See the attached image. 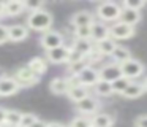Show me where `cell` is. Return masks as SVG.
Wrapping results in <instances>:
<instances>
[{"mask_svg": "<svg viewBox=\"0 0 147 127\" xmlns=\"http://www.w3.org/2000/svg\"><path fill=\"white\" fill-rule=\"evenodd\" d=\"M52 24H54V18L52 14L48 11V10L41 8V10H36V11L29 13L27 16V29H32L35 32H48L52 29Z\"/></svg>", "mask_w": 147, "mask_h": 127, "instance_id": "1", "label": "cell"}, {"mask_svg": "<svg viewBox=\"0 0 147 127\" xmlns=\"http://www.w3.org/2000/svg\"><path fill=\"white\" fill-rule=\"evenodd\" d=\"M96 16L98 21L101 22H115L120 19V13H122V6L120 3L115 2H103L96 6Z\"/></svg>", "mask_w": 147, "mask_h": 127, "instance_id": "2", "label": "cell"}, {"mask_svg": "<svg viewBox=\"0 0 147 127\" xmlns=\"http://www.w3.org/2000/svg\"><path fill=\"white\" fill-rule=\"evenodd\" d=\"M100 107H101L100 100L96 97H93L92 94H89L87 97H84L82 100H79V102L74 103V110H76L81 116H87V117L98 113Z\"/></svg>", "mask_w": 147, "mask_h": 127, "instance_id": "3", "label": "cell"}, {"mask_svg": "<svg viewBox=\"0 0 147 127\" xmlns=\"http://www.w3.org/2000/svg\"><path fill=\"white\" fill-rule=\"evenodd\" d=\"M71 79H73L76 84H81V86H84V87H93V86L100 81L98 70L92 65H86L74 78H71Z\"/></svg>", "mask_w": 147, "mask_h": 127, "instance_id": "4", "label": "cell"}, {"mask_svg": "<svg viewBox=\"0 0 147 127\" xmlns=\"http://www.w3.org/2000/svg\"><path fill=\"white\" fill-rule=\"evenodd\" d=\"M120 72H122V76H125V78L133 81L134 78H139V76L146 72V65H144L139 59L131 57L127 62L120 64Z\"/></svg>", "mask_w": 147, "mask_h": 127, "instance_id": "5", "label": "cell"}, {"mask_svg": "<svg viewBox=\"0 0 147 127\" xmlns=\"http://www.w3.org/2000/svg\"><path fill=\"white\" fill-rule=\"evenodd\" d=\"M134 33H136V30H134L133 25L125 24V22H122V21H115L114 24L109 27V37H111L114 41L128 40V38H131Z\"/></svg>", "mask_w": 147, "mask_h": 127, "instance_id": "6", "label": "cell"}, {"mask_svg": "<svg viewBox=\"0 0 147 127\" xmlns=\"http://www.w3.org/2000/svg\"><path fill=\"white\" fill-rule=\"evenodd\" d=\"M40 44H41L46 51H49V49H54V48H59V46H62V44H65V38L60 32L51 29V30L45 32V33L41 35Z\"/></svg>", "mask_w": 147, "mask_h": 127, "instance_id": "7", "label": "cell"}, {"mask_svg": "<svg viewBox=\"0 0 147 127\" xmlns=\"http://www.w3.org/2000/svg\"><path fill=\"white\" fill-rule=\"evenodd\" d=\"M13 78L18 81V84H19L21 87L35 86V84H38V81H40V76H36L29 67H19V68L14 72Z\"/></svg>", "mask_w": 147, "mask_h": 127, "instance_id": "8", "label": "cell"}, {"mask_svg": "<svg viewBox=\"0 0 147 127\" xmlns=\"http://www.w3.org/2000/svg\"><path fill=\"white\" fill-rule=\"evenodd\" d=\"M70 54H71L70 46L62 44V46H59V48L46 51L45 59L48 60V64H65V62L70 60Z\"/></svg>", "mask_w": 147, "mask_h": 127, "instance_id": "9", "label": "cell"}, {"mask_svg": "<svg viewBox=\"0 0 147 127\" xmlns=\"http://www.w3.org/2000/svg\"><path fill=\"white\" fill-rule=\"evenodd\" d=\"M98 76L101 81H106V83H114L117 81L119 78H122V72H120V65L119 64H105L101 68L98 70Z\"/></svg>", "mask_w": 147, "mask_h": 127, "instance_id": "10", "label": "cell"}, {"mask_svg": "<svg viewBox=\"0 0 147 127\" xmlns=\"http://www.w3.org/2000/svg\"><path fill=\"white\" fill-rule=\"evenodd\" d=\"M105 38H109V25L95 19L90 25V41L95 44L98 41L105 40Z\"/></svg>", "mask_w": 147, "mask_h": 127, "instance_id": "11", "label": "cell"}, {"mask_svg": "<svg viewBox=\"0 0 147 127\" xmlns=\"http://www.w3.org/2000/svg\"><path fill=\"white\" fill-rule=\"evenodd\" d=\"M21 91V86L18 84V81L13 78V76H2L0 78V97H10V95H14Z\"/></svg>", "mask_w": 147, "mask_h": 127, "instance_id": "12", "label": "cell"}, {"mask_svg": "<svg viewBox=\"0 0 147 127\" xmlns=\"http://www.w3.org/2000/svg\"><path fill=\"white\" fill-rule=\"evenodd\" d=\"M95 21V14L87 10H81V11H76L73 16H71L70 22L74 29L76 27H90L92 22Z\"/></svg>", "mask_w": 147, "mask_h": 127, "instance_id": "13", "label": "cell"}, {"mask_svg": "<svg viewBox=\"0 0 147 127\" xmlns=\"http://www.w3.org/2000/svg\"><path fill=\"white\" fill-rule=\"evenodd\" d=\"M7 32H8V41L13 43H19L24 41L29 37V29L24 24H13V25H7Z\"/></svg>", "mask_w": 147, "mask_h": 127, "instance_id": "14", "label": "cell"}, {"mask_svg": "<svg viewBox=\"0 0 147 127\" xmlns=\"http://www.w3.org/2000/svg\"><path fill=\"white\" fill-rule=\"evenodd\" d=\"M71 86V78H65V76H57L49 83V89L52 94L55 95H65Z\"/></svg>", "mask_w": 147, "mask_h": 127, "instance_id": "15", "label": "cell"}, {"mask_svg": "<svg viewBox=\"0 0 147 127\" xmlns=\"http://www.w3.org/2000/svg\"><path fill=\"white\" fill-rule=\"evenodd\" d=\"M70 49L73 51V53L79 54L82 59H86V57L93 51V43L90 40H79V38H74V41L70 46Z\"/></svg>", "mask_w": 147, "mask_h": 127, "instance_id": "16", "label": "cell"}, {"mask_svg": "<svg viewBox=\"0 0 147 127\" xmlns=\"http://www.w3.org/2000/svg\"><path fill=\"white\" fill-rule=\"evenodd\" d=\"M115 46H117V41H114L109 37V38H105V40L95 43L93 44V49H95V53L98 54L100 57H103V56H111L112 51L115 49Z\"/></svg>", "mask_w": 147, "mask_h": 127, "instance_id": "17", "label": "cell"}, {"mask_svg": "<svg viewBox=\"0 0 147 127\" xmlns=\"http://www.w3.org/2000/svg\"><path fill=\"white\" fill-rule=\"evenodd\" d=\"M89 94H90L89 87H84V86H81V84H76V83L71 79V86H70V89H68V92H67V97L70 98V100H73L74 103H76V102L82 100L84 97H87Z\"/></svg>", "mask_w": 147, "mask_h": 127, "instance_id": "18", "label": "cell"}, {"mask_svg": "<svg viewBox=\"0 0 147 127\" xmlns=\"http://www.w3.org/2000/svg\"><path fill=\"white\" fill-rule=\"evenodd\" d=\"M90 122H92V127H112L115 119L109 113H96L90 117Z\"/></svg>", "mask_w": 147, "mask_h": 127, "instance_id": "19", "label": "cell"}, {"mask_svg": "<svg viewBox=\"0 0 147 127\" xmlns=\"http://www.w3.org/2000/svg\"><path fill=\"white\" fill-rule=\"evenodd\" d=\"M27 67H29L36 76H40V75L48 72V60L41 56H36V57H33V59L29 60V65Z\"/></svg>", "mask_w": 147, "mask_h": 127, "instance_id": "20", "label": "cell"}, {"mask_svg": "<svg viewBox=\"0 0 147 127\" xmlns=\"http://www.w3.org/2000/svg\"><path fill=\"white\" fill-rule=\"evenodd\" d=\"M109 57L112 59V62H114V64H119V65H120V64L127 62L128 59H131L133 56H131V51L128 49V48L117 44V46H115V49L112 51V54Z\"/></svg>", "mask_w": 147, "mask_h": 127, "instance_id": "21", "label": "cell"}, {"mask_svg": "<svg viewBox=\"0 0 147 127\" xmlns=\"http://www.w3.org/2000/svg\"><path fill=\"white\" fill-rule=\"evenodd\" d=\"M119 21L125 22V24H130V25H136L138 22L141 21V11H136V10H127V8H122L120 13V19Z\"/></svg>", "mask_w": 147, "mask_h": 127, "instance_id": "22", "label": "cell"}, {"mask_svg": "<svg viewBox=\"0 0 147 127\" xmlns=\"http://www.w3.org/2000/svg\"><path fill=\"white\" fill-rule=\"evenodd\" d=\"M24 10H26V5L21 0H11L5 3V16H10V18L19 16L21 13H24Z\"/></svg>", "mask_w": 147, "mask_h": 127, "instance_id": "23", "label": "cell"}, {"mask_svg": "<svg viewBox=\"0 0 147 127\" xmlns=\"http://www.w3.org/2000/svg\"><path fill=\"white\" fill-rule=\"evenodd\" d=\"M144 94V87L141 83H136V81H131L128 84V87L122 92V97L125 98H139L141 95Z\"/></svg>", "mask_w": 147, "mask_h": 127, "instance_id": "24", "label": "cell"}, {"mask_svg": "<svg viewBox=\"0 0 147 127\" xmlns=\"http://www.w3.org/2000/svg\"><path fill=\"white\" fill-rule=\"evenodd\" d=\"M93 91H95V94L100 95V97H111V95H114L111 83L101 81V79H100V81L93 86Z\"/></svg>", "mask_w": 147, "mask_h": 127, "instance_id": "25", "label": "cell"}, {"mask_svg": "<svg viewBox=\"0 0 147 127\" xmlns=\"http://www.w3.org/2000/svg\"><path fill=\"white\" fill-rule=\"evenodd\" d=\"M21 116H22V113L19 110H7L5 124H8V126H19Z\"/></svg>", "mask_w": 147, "mask_h": 127, "instance_id": "26", "label": "cell"}, {"mask_svg": "<svg viewBox=\"0 0 147 127\" xmlns=\"http://www.w3.org/2000/svg\"><path fill=\"white\" fill-rule=\"evenodd\" d=\"M131 83V79H128V78H125V76H122V78H119L117 81H114L112 83V92L114 94H119V95H122V92L125 91V89L128 87V84Z\"/></svg>", "mask_w": 147, "mask_h": 127, "instance_id": "27", "label": "cell"}, {"mask_svg": "<svg viewBox=\"0 0 147 127\" xmlns=\"http://www.w3.org/2000/svg\"><path fill=\"white\" fill-rule=\"evenodd\" d=\"M67 65H68L67 67L68 73L71 75V78H74V76H76L86 65H89V64H86V60H74V62H68Z\"/></svg>", "mask_w": 147, "mask_h": 127, "instance_id": "28", "label": "cell"}, {"mask_svg": "<svg viewBox=\"0 0 147 127\" xmlns=\"http://www.w3.org/2000/svg\"><path fill=\"white\" fill-rule=\"evenodd\" d=\"M122 8L127 10H136V11H141V10L146 6V0H125V2L120 3Z\"/></svg>", "mask_w": 147, "mask_h": 127, "instance_id": "29", "label": "cell"}, {"mask_svg": "<svg viewBox=\"0 0 147 127\" xmlns=\"http://www.w3.org/2000/svg\"><path fill=\"white\" fill-rule=\"evenodd\" d=\"M36 119H38V116L33 114V113H22L21 121H19V126H18V127H30Z\"/></svg>", "mask_w": 147, "mask_h": 127, "instance_id": "30", "label": "cell"}, {"mask_svg": "<svg viewBox=\"0 0 147 127\" xmlns=\"http://www.w3.org/2000/svg\"><path fill=\"white\" fill-rule=\"evenodd\" d=\"M68 127H92V122H90V117L87 116H76Z\"/></svg>", "mask_w": 147, "mask_h": 127, "instance_id": "31", "label": "cell"}, {"mask_svg": "<svg viewBox=\"0 0 147 127\" xmlns=\"http://www.w3.org/2000/svg\"><path fill=\"white\" fill-rule=\"evenodd\" d=\"M74 38L90 40V27H76L74 29Z\"/></svg>", "mask_w": 147, "mask_h": 127, "instance_id": "32", "label": "cell"}, {"mask_svg": "<svg viewBox=\"0 0 147 127\" xmlns=\"http://www.w3.org/2000/svg\"><path fill=\"white\" fill-rule=\"evenodd\" d=\"M24 5H26V10H29V13L32 11H36V10H41L43 6H45V2H24Z\"/></svg>", "mask_w": 147, "mask_h": 127, "instance_id": "33", "label": "cell"}, {"mask_svg": "<svg viewBox=\"0 0 147 127\" xmlns=\"http://www.w3.org/2000/svg\"><path fill=\"white\" fill-rule=\"evenodd\" d=\"M134 127H147V114H141L134 119Z\"/></svg>", "mask_w": 147, "mask_h": 127, "instance_id": "34", "label": "cell"}, {"mask_svg": "<svg viewBox=\"0 0 147 127\" xmlns=\"http://www.w3.org/2000/svg\"><path fill=\"white\" fill-rule=\"evenodd\" d=\"M8 41V32H7V25L0 24V44H3Z\"/></svg>", "mask_w": 147, "mask_h": 127, "instance_id": "35", "label": "cell"}, {"mask_svg": "<svg viewBox=\"0 0 147 127\" xmlns=\"http://www.w3.org/2000/svg\"><path fill=\"white\" fill-rule=\"evenodd\" d=\"M5 116H7V108L0 107V126L5 124Z\"/></svg>", "mask_w": 147, "mask_h": 127, "instance_id": "36", "label": "cell"}, {"mask_svg": "<svg viewBox=\"0 0 147 127\" xmlns=\"http://www.w3.org/2000/svg\"><path fill=\"white\" fill-rule=\"evenodd\" d=\"M46 126H48V122H46V121H43V119H36L30 127H46Z\"/></svg>", "mask_w": 147, "mask_h": 127, "instance_id": "37", "label": "cell"}, {"mask_svg": "<svg viewBox=\"0 0 147 127\" xmlns=\"http://www.w3.org/2000/svg\"><path fill=\"white\" fill-rule=\"evenodd\" d=\"M46 127H68V126H65V124H62V122H48Z\"/></svg>", "mask_w": 147, "mask_h": 127, "instance_id": "38", "label": "cell"}, {"mask_svg": "<svg viewBox=\"0 0 147 127\" xmlns=\"http://www.w3.org/2000/svg\"><path fill=\"white\" fill-rule=\"evenodd\" d=\"M5 18V3L0 2V19Z\"/></svg>", "mask_w": 147, "mask_h": 127, "instance_id": "39", "label": "cell"}, {"mask_svg": "<svg viewBox=\"0 0 147 127\" xmlns=\"http://www.w3.org/2000/svg\"><path fill=\"white\" fill-rule=\"evenodd\" d=\"M141 84H142V87H144V92H147V76L144 78V81L141 83Z\"/></svg>", "mask_w": 147, "mask_h": 127, "instance_id": "40", "label": "cell"}, {"mask_svg": "<svg viewBox=\"0 0 147 127\" xmlns=\"http://www.w3.org/2000/svg\"><path fill=\"white\" fill-rule=\"evenodd\" d=\"M5 75H7V73H5V70L0 68V78H2V76H5Z\"/></svg>", "mask_w": 147, "mask_h": 127, "instance_id": "41", "label": "cell"}, {"mask_svg": "<svg viewBox=\"0 0 147 127\" xmlns=\"http://www.w3.org/2000/svg\"><path fill=\"white\" fill-rule=\"evenodd\" d=\"M0 127H18V126H8V124H3V126H0Z\"/></svg>", "mask_w": 147, "mask_h": 127, "instance_id": "42", "label": "cell"}]
</instances>
